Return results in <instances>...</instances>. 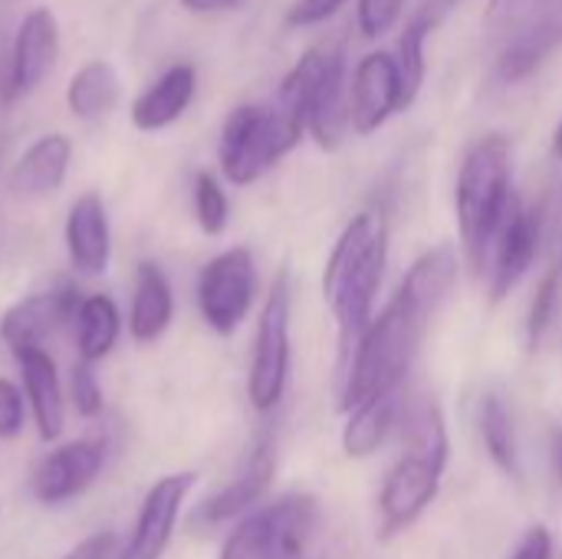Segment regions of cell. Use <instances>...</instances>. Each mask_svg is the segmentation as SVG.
<instances>
[{"mask_svg":"<svg viewBox=\"0 0 562 559\" xmlns=\"http://www.w3.org/2000/svg\"><path fill=\"white\" fill-rule=\"evenodd\" d=\"M458 250L451 244L425 250L408 267L395 297L382 306V313L372 316L369 329L362 333L346 372L336 376L342 415L379 392L405 385V376L412 372L438 310L458 283Z\"/></svg>","mask_w":562,"mask_h":559,"instance_id":"obj_1","label":"cell"},{"mask_svg":"<svg viewBox=\"0 0 562 559\" xmlns=\"http://www.w3.org/2000/svg\"><path fill=\"white\" fill-rule=\"evenodd\" d=\"M389 217L385 211H359L336 237L323 267V300L336 320V376L346 372L362 333L375 316V297L389 267Z\"/></svg>","mask_w":562,"mask_h":559,"instance_id":"obj_2","label":"cell"},{"mask_svg":"<svg viewBox=\"0 0 562 559\" xmlns=\"http://www.w3.org/2000/svg\"><path fill=\"white\" fill-rule=\"evenodd\" d=\"M448 461H451L448 418L438 402H422L408 415L405 455L392 465L379 491V537L382 540H392L422 521V514L441 494Z\"/></svg>","mask_w":562,"mask_h":559,"instance_id":"obj_3","label":"cell"},{"mask_svg":"<svg viewBox=\"0 0 562 559\" xmlns=\"http://www.w3.org/2000/svg\"><path fill=\"white\" fill-rule=\"evenodd\" d=\"M510 175H514L510 142L501 132L477 138L461 161L458 188H454V214H458L464 257L474 270L487 264L497 227L514 201Z\"/></svg>","mask_w":562,"mask_h":559,"instance_id":"obj_4","label":"cell"},{"mask_svg":"<svg viewBox=\"0 0 562 559\" xmlns=\"http://www.w3.org/2000/svg\"><path fill=\"white\" fill-rule=\"evenodd\" d=\"M303 135L306 128L277 112L273 105H237L227 115L217 142L221 175L231 185L247 188L263 178L283 155H290Z\"/></svg>","mask_w":562,"mask_h":559,"instance_id":"obj_5","label":"cell"},{"mask_svg":"<svg viewBox=\"0 0 562 559\" xmlns=\"http://www.w3.org/2000/svg\"><path fill=\"white\" fill-rule=\"evenodd\" d=\"M290 323H293V280H290V267H280L260 306L254 356L247 372V399L260 415L273 412L290 385V366H293Z\"/></svg>","mask_w":562,"mask_h":559,"instance_id":"obj_6","label":"cell"},{"mask_svg":"<svg viewBox=\"0 0 562 559\" xmlns=\"http://www.w3.org/2000/svg\"><path fill=\"white\" fill-rule=\"evenodd\" d=\"M257 300V264L247 247H227L198 273V313L217 336H234Z\"/></svg>","mask_w":562,"mask_h":559,"instance_id":"obj_7","label":"cell"},{"mask_svg":"<svg viewBox=\"0 0 562 559\" xmlns=\"http://www.w3.org/2000/svg\"><path fill=\"white\" fill-rule=\"evenodd\" d=\"M82 297L76 283L56 280L46 290H36L23 300H16L3 316H0V339L3 346L16 356L26 349H43L46 339H53L66 323H76Z\"/></svg>","mask_w":562,"mask_h":559,"instance_id":"obj_8","label":"cell"},{"mask_svg":"<svg viewBox=\"0 0 562 559\" xmlns=\"http://www.w3.org/2000/svg\"><path fill=\"white\" fill-rule=\"evenodd\" d=\"M56 56H59V23L53 10L49 7L26 10L13 33L7 66L0 72V99L13 102L16 96L33 92L53 69Z\"/></svg>","mask_w":562,"mask_h":559,"instance_id":"obj_9","label":"cell"},{"mask_svg":"<svg viewBox=\"0 0 562 559\" xmlns=\"http://www.w3.org/2000/svg\"><path fill=\"white\" fill-rule=\"evenodd\" d=\"M198 484V471H178V474H165L158 478L142 507H138V517H135V527L125 540V547L115 554L112 559H161L171 537H175V527H178V517H181V507L188 501V494L194 491Z\"/></svg>","mask_w":562,"mask_h":559,"instance_id":"obj_10","label":"cell"},{"mask_svg":"<svg viewBox=\"0 0 562 559\" xmlns=\"http://www.w3.org/2000/svg\"><path fill=\"white\" fill-rule=\"evenodd\" d=\"M540 237H543V214L540 208L524 204L517 194L497 227L494 247H491V303L497 306L501 300H507L520 280L530 273L537 254H540Z\"/></svg>","mask_w":562,"mask_h":559,"instance_id":"obj_11","label":"cell"},{"mask_svg":"<svg viewBox=\"0 0 562 559\" xmlns=\"http://www.w3.org/2000/svg\"><path fill=\"white\" fill-rule=\"evenodd\" d=\"M105 468V445L95 438H79L53 448L30 478V491L40 504L59 507L86 494Z\"/></svg>","mask_w":562,"mask_h":559,"instance_id":"obj_12","label":"cell"},{"mask_svg":"<svg viewBox=\"0 0 562 559\" xmlns=\"http://www.w3.org/2000/svg\"><path fill=\"white\" fill-rule=\"evenodd\" d=\"M395 112H405L402 76L395 56L385 49H372L359 59L349 86V125L356 135L379 132Z\"/></svg>","mask_w":562,"mask_h":559,"instance_id":"obj_13","label":"cell"},{"mask_svg":"<svg viewBox=\"0 0 562 559\" xmlns=\"http://www.w3.org/2000/svg\"><path fill=\"white\" fill-rule=\"evenodd\" d=\"M562 46V0H540L530 16L510 30L501 56H497V79L520 82L533 76Z\"/></svg>","mask_w":562,"mask_h":559,"instance_id":"obj_14","label":"cell"},{"mask_svg":"<svg viewBox=\"0 0 562 559\" xmlns=\"http://www.w3.org/2000/svg\"><path fill=\"white\" fill-rule=\"evenodd\" d=\"M349 89H346V59L339 49H323L310 102H306V132L323 152H336L349 132Z\"/></svg>","mask_w":562,"mask_h":559,"instance_id":"obj_15","label":"cell"},{"mask_svg":"<svg viewBox=\"0 0 562 559\" xmlns=\"http://www.w3.org/2000/svg\"><path fill=\"white\" fill-rule=\"evenodd\" d=\"M66 254L76 273L102 277L112 264V227L102 194L86 191L69 204L66 214Z\"/></svg>","mask_w":562,"mask_h":559,"instance_id":"obj_16","label":"cell"},{"mask_svg":"<svg viewBox=\"0 0 562 559\" xmlns=\"http://www.w3.org/2000/svg\"><path fill=\"white\" fill-rule=\"evenodd\" d=\"M273 474H277V458H273V448L270 441H260L250 455V461L244 465V471L227 484L221 488L214 497H207L198 511V524H207V527H221V524H231V521H240L247 514H254L260 507V501L270 494V484H273Z\"/></svg>","mask_w":562,"mask_h":559,"instance_id":"obj_17","label":"cell"},{"mask_svg":"<svg viewBox=\"0 0 562 559\" xmlns=\"http://www.w3.org/2000/svg\"><path fill=\"white\" fill-rule=\"evenodd\" d=\"M72 161V142L63 132H46L13 161L7 185L16 198H46L56 194L66 181Z\"/></svg>","mask_w":562,"mask_h":559,"instance_id":"obj_18","label":"cell"},{"mask_svg":"<svg viewBox=\"0 0 562 559\" xmlns=\"http://www.w3.org/2000/svg\"><path fill=\"white\" fill-rule=\"evenodd\" d=\"M13 359L20 366L23 395L33 412L36 435L43 441H56L66 428V402H63V385H59L53 356L46 349H26V353H16Z\"/></svg>","mask_w":562,"mask_h":559,"instance_id":"obj_19","label":"cell"},{"mask_svg":"<svg viewBox=\"0 0 562 559\" xmlns=\"http://www.w3.org/2000/svg\"><path fill=\"white\" fill-rule=\"evenodd\" d=\"M198 92V69L191 63L168 66L148 89H142L132 102V125L138 132H161L175 125Z\"/></svg>","mask_w":562,"mask_h":559,"instance_id":"obj_20","label":"cell"},{"mask_svg":"<svg viewBox=\"0 0 562 559\" xmlns=\"http://www.w3.org/2000/svg\"><path fill=\"white\" fill-rule=\"evenodd\" d=\"M175 320V293L165 270L151 260H142L135 270L132 310H128V336L142 346L161 339Z\"/></svg>","mask_w":562,"mask_h":559,"instance_id":"obj_21","label":"cell"},{"mask_svg":"<svg viewBox=\"0 0 562 559\" xmlns=\"http://www.w3.org/2000/svg\"><path fill=\"white\" fill-rule=\"evenodd\" d=\"M398 415H402V389L379 392V395L366 399L362 405H356L346 415V425H342V435H339L342 455L352 458V461L372 458L389 441V435L395 432Z\"/></svg>","mask_w":562,"mask_h":559,"instance_id":"obj_22","label":"cell"},{"mask_svg":"<svg viewBox=\"0 0 562 559\" xmlns=\"http://www.w3.org/2000/svg\"><path fill=\"white\" fill-rule=\"evenodd\" d=\"M273 514V559H316L323 511L313 494H286L270 504Z\"/></svg>","mask_w":562,"mask_h":559,"instance_id":"obj_23","label":"cell"},{"mask_svg":"<svg viewBox=\"0 0 562 559\" xmlns=\"http://www.w3.org/2000/svg\"><path fill=\"white\" fill-rule=\"evenodd\" d=\"M451 0H428L402 30L398 36V49L392 53L395 56V66H398V76H402V99H405V109L415 105L422 86H425V69H428V56H425V40L431 33V26L441 20V13L448 10Z\"/></svg>","mask_w":562,"mask_h":559,"instance_id":"obj_24","label":"cell"},{"mask_svg":"<svg viewBox=\"0 0 562 559\" xmlns=\"http://www.w3.org/2000/svg\"><path fill=\"white\" fill-rule=\"evenodd\" d=\"M122 333V313L115 306V300L109 293H89L82 297L79 310H76V353L79 362H102Z\"/></svg>","mask_w":562,"mask_h":559,"instance_id":"obj_25","label":"cell"},{"mask_svg":"<svg viewBox=\"0 0 562 559\" xmlns=\"http://www.w3.org/2000/svg\"><path fill=\"white\" fill-rule=\"evenodd\" d=\"M122 86H119V72L109 59H89L82 63L69 86H66V105L76 119H102L119 105Z\"/></svg>","mask_w":562,"mask_h":559,"instance_id":"obj_26","label":"cell"},{"mask_svg":"<svg viewBox=\"0 0 562 559\" xmlns=\"http://www.w3.org/2000/svg\"><path fill=\"white\" fill-rule=\"evenodd\" d=\"M477 425H481V441L491 455V461L514 481L524 478V461H520V438H517V425L514 415L507 409V402L497 392H484L481 395V412H477Z\"/></svg>","mask_w":562,"mask_h":559,"instance_id":"obj_27","label":"cell"},{"mask_svg":"<svg viewBox=\"0 0 562 559\" xmlns=\"http://www.w3.org/2000/svg\"><path fill=\"white\" fill-rule=\"evenodd\" d=\"M277 544H273V514L270 504L257 507L254 514L240 517L234 530L224 537L221 557L217 559H273Z\"/></svg>","mask_w":562,"mask_h":559,"instance_id":"obj_28","label":"cell"},{"mask_svg":"<svg viewBox=\"0 0 562 559\" xmlns=\"http://www.w3.org/2000/svg\"><path fill=\"white\" fill-rule=\"evenodd\" d=\"M562 306V270H550L543 273V280L537 283L533 290V300H530V310H527V346L530 353H537L547 339V333L553 329L557 316H560Z\"/></svg>","mask_w":562,"mask_h":559,"instance_id":"obj_29","label":"cell"},{"mask_svg":"<svg viewBox=\"0 0 562 559\" xmlns=\"http://www.w3.org/2000/svg\"><path fill=\"white\" fill-rule=\"evenodd\" d=\"M194 217H198V227L207 237H221L227 231L231 201H227V191L221 188V181L211 171L194 175Z\"/></svg>","mask_w":562,"mask_h":559,"instance_id":"obj_30","label":"cell"},{"mask_svg":"<svg viewBox=\"0 0 562 559\" xmlns=\"http://www.w3.org/2000/svg\"><path fill=\"white\" fill-rule=\"evenodd\" d=\"M405 0H359L356 3V23L366 40H382L402 16Z\"/></svg>","mask_w":562,"mask_h":559,"instance_id":"obj_31","label":"cell"},{"mask_svg":"<svg viewBox=\"0 0 562 559\" xmlns=\"http://www.w3.org/2000/svg\"><path fill=\"white\" fill-rule=\"evenodd\" d=\"M69 399H72L76 415H82V418H95L102 412V385H99V379H95V372H92L89 362H76L72 366Z\"/></svg>","mask_w":562,"mask_h":559,"instance_id":"obj_32","label":"cell"},{"mask_svg":"<svg viewBox=\"0 0 562 559\" xmlns=\"http://www.w3.org/2000/svg\"><path fill=\"white\" fill-rule=\"evenodd\" d=\"M26 422V399L16 382L0 376V441H13Z\"/></svg>","mask_w":562,"mask_h":559,"instance_id":"obj_33","label":"cell"},{"mask_svg":"<svg viewBox=\"0 0 562 559\" xmlns=\"http://www.w3.org/2000/svg\"><path fill=\"white\" fill-rule=\"evenodd\" d=\"M342 7H346V0H296L286 10V26H293V30L319 26V23L333 20Z\"/></svg>","mask_w":562,"mask_h":559,"instance_id":"obj_34","label":"cell"},{"mask_svg":"<svg viewBox=\"0 0 562 559\" xmlns=\"http://www.w3.org/2000/svg\"><path fill=\"white\" fill-rule=\"evenodd\" d=\"M510 559H553V534L543 524L530 527Z\"/></svg>","mask_w":562,"mask_h":559,"instance_id":"obj_35","label":"cell"},{"mask_svg":"<svg viewBox=\"0 0 562 559\" xmlns=\"http://www.w3.org/2000/svg\"><path fill=\"white\" fill-rule=\"evenodd\" d=\"M112 550H115V534H92L59 559H112L115 557Z\"/></svg>","mask_w":562,"mask_h":559,"instance_id":"obj_36","label":"cell"},{"mask_svg":"<svg viewBox=\"0 0 562 559\" xmlns=\"http://www.w3.org/2000/svg\"><path fill=\"white\" fill-rule=\"evenodd\" d=\"M240 3L244 0H181V7L188 13H224V10H234Z\"/></svg>","mask_w":562,"mask_h":559,"instance_id":"obj_37","label":"cell"},{"mask_svg":"<svg viewBox=\"0 0 562 559\" xmlns=\"http://www.w3.org/2000/svg\"><path fill=\"white\" fill-rule=\"evenodd\" d=\"M550 461H553V474H557V481L562 484V428L553 432V438H550Z\"/></svg>","mask_w":562,"mask_h":559,"instance_id":"obj_38","label":"cell"},{"mask_svg":"<svg viewBox=\"0 0 562 559\" xmlns=\"http://www.w3.org/2000/svg\"><path fill=\"white\" fill-rule=\"evenodd\" d=\"M553 155H557V161H560L562 168V115L560 122H557V132H553Z\"/></svg>","mask_w":562,"mask_h":559,"instance_id":"obj_39","label":"cell"},{"mask_svg":"<svg viewBox=\"0 0 562 559\" xmlns=\"http://www.w3.org/2000/svg\"><path fill=\"white\" fill-rule=\"evenodd\" d=\"M560 270H562V267H560Z\"/></svg>","mask_w":562,"mask_h":559,"instance_id":"obj_40","label":"cell"}]
</instances>
